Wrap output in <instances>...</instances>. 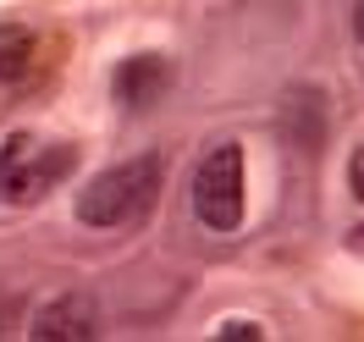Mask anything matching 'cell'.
<instances>
[{
	"mask_svg": "<svg viewBox=\"0 0 364 342\" xmlns=\"http://www.w3.org/2000/svg\"><path fill=\"white\" fill-rule=\"evenodd\" d=\"M348 188H353V199H364V144L353 149V160H348Z\"/></svg>",
	"mask_w": 364,
	"mask_h": 342,
	"instance_id": "obj_9",
	"label": "cell"
},
{
	"mask_svg": "<svg viewBox=\"0 0 364 342\" xmlns=\"http://www.w3.org/2000/svg\"><path fill=\"white\" fill-rule=\"evenodd\" d=\"M33 33L23 23H0V83H23L33 72Z\"/></svg>",
	"mask_w": 364,
	"mask_h": 342,
	"instance_id": "obj_7",
	"label": "cell"
},
{
	"mask_svg": "<svg viewBox=\"0 0 364 342\" xmlns=\"http://www.w3.org/2000/svg\"><path fill=\"white\" fill-rule=\"evenodd\" d=\"M193 215L210 232H237L243 227V149L215 144L199 171H193Z\"/></svg>",
	"mask_w": 364,
	"mask_h": 342,
	"instance_id": "obj_3",
	"label": "cell"
},
{
	"mask_svg": "<svg viewBox=\"0 0 364 342\" xmlns=\"http://www.w3.org/2000/svg\"><path fill=\"white\" fill-rule=\"evenodd\" d=\"M282 138L293 144V149H304V155H315L320 144H326V94L320 89H293L287 100H282Z\"/></svg>",
	"mask_w": 364,
	"mask_h": 342,
	"instance_id": "obj_6",
	"label": "cell"
},
{
	"mask_svg": "<svg viewBox=\"0 0 364 342\" xmlns=\"http://www.w3.org/2000/svg\"><path fill=\"white\" fill-rule=\"evenodd\" d=\"M94 331H100V309L89 293H55L28 326V337L39 342H89Z\"/></svg>",
	"mask_w": 364,
	"mask_h": 342,
	"instance_id": "obj_5",
	"label": "cell"
},
{
	"mask_svg": "<svg viewBox=\"0 0 364 342\" xmlns=\"http://www.w3.org/2000/svg\"><path fill=\"white\" fill-rule=\"evenodd\" d=\"M160 183H166V155H133L100 171L83 193H77V221L83 227H100V232H116V227H133L149 215V205L160 199Z\"/></svg>",
	"mask_w": 364,
	"mask_h": 342,
	"instance_id": "obj_1",
	"label": "cell"
},
{
	"mask_svg": "<svg viewBox=\"0 0 364 342\" xmlns=\"http://www.w3.org/2000/svg\"><path fill=\"white\" fill-rule=\"evenodd\" d=\"M259 342V326H249V320H227V326H221V342Z\"/></svg>",
	"mask_w": 364,
	"mask_h": 342,
	"instance_id": "obj_8",
	"label": "cell"
},
{
	"mask_svg": "<svg viewBox=\"0 0 364 342\" xmlns=\"http://www.w3.org/2000/svg\"><path fill=\"white\" fill-rule=\"evenodd\" d=\"M353 33H359V45H364V0H353Z\"/></svg>",
	"mask_w": 364,
	"mask_h": 342,
	"instance_id": "obj_10",
	"label": "cell"
},
{
	"mask_svg": "<svg viewBox=\"0 0 364 342\" xmlns=\"http://www.w3.org/2000/svg\"><path fill=\"white\" fill-rule=\"evenodd\" d=\"M72 171H77V144H39L33 133H11L0 144V199L6 205L45 199Z\"/></svg>",
	"mask_w": 364,
	"mask_h": 342,
	"instance_id": "obj_2",
	"label": "cell"
},
{
	"mask_svg": "<svg viewBox=\"0 0 364 342\" xmlns=\"http://www.w3.org/2000/svg\"><path fill=\"white\" fill-rule=\"evenodd\" d=\"M111 94H116V105H127V111H149V105H160V100L171 94V61L155 55V50L127 55V61L116 67V78H111Z\"/></svg>",
	"mask_w": 364,
	"mask_h": 342,
	"instance_id": "obj_4",
	"label": "cell"
}]
</instances>
